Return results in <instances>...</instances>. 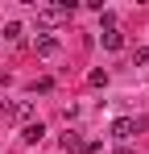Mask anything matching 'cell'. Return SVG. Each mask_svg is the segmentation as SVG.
Listing matches in <instances>:
<instances>
[{
    "mask_svg": "<svg viewBox=\"0 0 149 154\" xmlns=\"http://www.w3.org/2000/svg\"><path fill=\"white\" fill-rule=\"evenodd\" d=\"M71 17H74V0H62V4H46V8H37V25H42V29L66 25Z\"/></svg>",
    "mask_w": 149,
    "mask_h": 154,
    "instance_id": "obj_1",
    "label": "cell"
},
{
    "mask_svg": "<svg viewBox=\"0 0 149 154\" xmlns=\"http://www.w3.org/2000/svg\"><path fill=\"white\" fill-rule=\"evenodd\" d=\"M145 129V121H133V117H120L116 125H112V137H120V142H128V137H137Z\"/></svg>",
    "mask_w": 149,
    "mask_h": 154,
    "instance_id": "obj_2",
    "label": "cell"
},
{
    "mask_svg": "<svg viewBox=\"0 0 149 154\" xmlns=\"http://www.w3.org/2000/svg\"><path fill=\"white\" fill-rule=\"evenodd\" d=\"M33 50L42 54V58H50V54H58V38H54V33H37V42H33Z\"/></svg>",
    "mask_w": 149,
    "mask_h": 154,
    "instance_id": "obj_3",
    "label": "cell"
},
{
    "mask_svg": "<svg viewBox=\"0 0 149 154\" xmlns=\"http://www.w3.org/2000/svg\"><path fill=\"white\" fill-rule=\"evenodd\" d=\"M42 137H46V125H42V121H29V125L21 129V142H29V146L42 142Z\"/></svg>",
    "mask_w": 149,
    "mask_h": 154,
    "instance_id": "obj_4",
    "label": "cell"
},
{
    "mask_svg": "<svg viewBox=\"0 0 149 154\" xmlns=\"http://www.w3.org/2000/svg\"><path fill=\"white\" fill-rule=\"evenodd\" d=\"M0 33H4V42H13V46H21V38H25V25H21V21H8V25L0 29Z\"/></svg>",
    "mask_w": 149,
    "mask_h": 154,
    "instance_id": "obj_5",
    "label": "cell"
},
{
    "mask_svg": "<svg viewBox=\"0 0 149 154\" xmlns=\"http://www.w3.org/2000/svg\"><path fill=\"white\" fill-rule=\"evenodd\" d=\"M29 112H33V108H29L25 100H17V104H4V117H13V121H25Z\"/></svg>",
    "mask_w": 149,
    "mask_h": 154,
    "instance_id": "obj_6",
    "label": "cell"
},
{
    "mask_svg": "<svg viewBox=\"0 0 149 154\" xmlns=\"http://www.w3.org/2000/svg\"><path fill=\"white\" fill-rule=\"evenodd\" d=\"M124 46V33L120 29H104V50H120Z\"/></svg>",
    "mask_w": 149,
    "mask_h": 154,
    "instance_id": "obj_7",
    "label": "cell"
},
{
    "mask_svg": "<svg viewBox=\"0 0 149 154\" xmlns=\"http://www.w3.org/2000/svg\"><path fill=\"white\" fill-rule=\"evenodd\" d=\"M62 150H83V137H79L74 129H66V133H62Z\"/></svg>",
    "mask_w": 149,
    "mask_h": 154,
    "instance_id": "obj_8",
    "label": "cell"
},
{
    "mask_svg": "<svg viewBox=\"0 0 149 154\" xmlns=\"http://www.w3.org/2000/svg\"><path fill=\"white\" fill-rule=\"evenodd\" d=\"M87 83H91V88H104V83H108V71H99V67H95V71L87 75Z\"/></svg>",
    "mask_w": 149,
    "mask_h": 154,
    "instance_id": "obj_9",
    "label": "cell"
},
{
    "mask_svg": "<svg viewBox=\"0 0 149 154\" xmlns=\"http://www.w3.org/2000/svg\"><path fill=\"white\" fill-rule=\"evenodd\" d=\"M133 63H137V67H145V63H149V46H137V54H133Z\"/></svg>",
    "mask_w": 149,
    "mask_h": 154,
    "instance_id": "obj_10",
    "label": "cell"
},
{
    "mask_svg": "<svg viewBox=\"0 0 149 154\" xmlns=\"http://www.w3.org/2000/svg\"><path fill=\"white\" fill-rule=\"evenodd\" d=\"M116 154H133V150H116Z\"/></svg>",
    "mask_w": 149,
    "mask_h": 154,
    "instance_id": "obj_11",
    "label": "cell"
}]
</instances>
